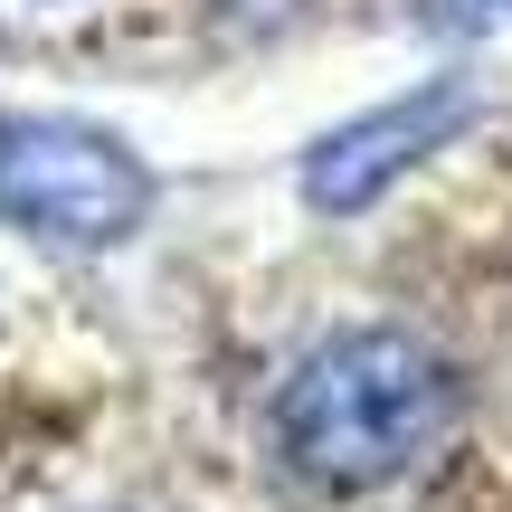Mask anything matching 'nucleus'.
<instances>
[{"label": "nucleus", "mask_w": 512, "mask_h": 512, "mask_svg": "<svg viewBox=\"0 0 512 512\" xmlns=\"http://www.w3.org/2000/svg\"><path fill=\"white\" fill-rule=\"evenodd\" d=\"M465 418V380L408 323H342L275 380L266 437L313 494H380L418 475Z\"/></svg>", "instance_id": "f257e3e1"}, {"label": "nucleus", "mask_w": 512, "mask_h": 512, "mask_svg": "<svg viewBox=\"0 0 512 512\" xmlns=\"http://www.w3.org/2000/svg\"><path fill=\"white\" fill-rule=\"evenodd\" d=\"M0 219L38 247L105 256L152 228V171L124 133L76 114H0Z\"/></svg>", "instance_id": "f03ea898"}, {"label": "nucleus", "mask_w": 512, "mask_h": 512, "mask_svg": "<svg viewBox=\"0 0 512 512\" xmlns=\"http://www.w3.org/2000/svg\"><path fill=\"white\" fill-rule=\"evenodd\" d=\"M465 124H475V86H465V76H418L408 95H389V105L313 133L304 162H294V190H304L313 219H361V209H380L427 152L456 143Z\"/></svg>", "instance_id": "7ed1b4c3"}, {"label": "nucleus", "mask_w": 512, "mask_h": 512, "mask_svg": "<svg viewBox=\"0 0 512 512\" xmlns=\"http://www.w3.org/2000/svg\"><path fill=\"white\" fill-rule=\"evenodd\" d=\"M503 10H512V0H503Z\"/></svg>", "instance_id": "20e7f679"}]
</instances>
